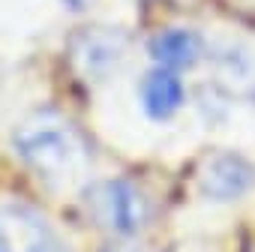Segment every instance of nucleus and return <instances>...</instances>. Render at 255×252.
<instances>
[{
  "mask_svg": "<svg viewBox=\"0 0 255 252\" xmlns=\"http://www.w3.org/2000/svg\"><path fill=\"white\" fill-rule=\"evenodd\" d=\"M150 54L159 63V69H189L201 60L204 54V42L195 30L189 27H168L162 30L153 42H150Z\"/></svg>",
  "mask_w": 255,
  "mask_h": 252,
  "instance_id": "nucleus-6",
  "label": "nucleus"
},
{
  "mask_svg": "<svg viewBox=\"0 0 255 252\" xmlns=\"http://www.w3.org/2000/svg\"><path fill=\"white\" fill-rule=\"evenodd\" d=\"M183 102V84L168 69H153L141 81V105L153 120H168Z\"/></svg>",
  "mask_w": 255,
  "mask_h": 252,
  "instance_id": "nucleus-7",
  "label": "nucleus"
},
{
  "mask_svg": "<svg viewBox=\"0 0 255 252\" xmlns=\"http://www.w3.org/2000/svg\"><path fill=\"white\" fill-rule=\"evenodd\" d=\"M219 75L225 84H231L240 93H252L255 90V51L243 48V45H228L219 51L216 57Z\"/></svg>",
  "mask_w": 255,
  "mask_h": 252,
  "instance_id": "nucleus-8",
  "label": "nucleus"
},
{
  "mask_svg": "<svg viewBox=\"0 0 255 252\" xmlns=\"http://www.w3.org/2000/svg\"><path fill=\"white\" fill-rule=\"evenodd\" d=\"M255 183V168L237 153H216L204 159L198 171V186L213 201H237Z\"/></svg>",
  "mask_w": 255,
  "mask_h": 252,
  "instance_id": "nucleus-5",
  "label": "nucleus"
},
{
  "mask_svg": "<svg viewBox=\"0 0 255 252\" xmlns=\"http://www.w3.org/2000/svg\"><path fill=\"white\" fill-rule=\"evenodd\" d=\"M15 153L51 186L75 183L87 165L90 153L84 138L75 132V126L54 111H36L18 123L12 135Z\"/></svg>",
  "mask_w": 255,
  "mask_h": 252,
  "instance_id": "nucleus-1",
  "label": "nucleus"
},
{
  "mask_svg": "<svg viewBox=\"0 0 255 252\" xmlns=\"http://www.w3.org/2000/svg\"><path fill=\"white\" fill-rule=\"evenodd\" d=\"M60 3H66L69 9H84V6H90L93 0H60Z\"/></svg>",
  "mask_w": 255,
  "mask_h": 252,
  "instance_id": "nucleus-9",
  "label": "nucleus"
},
{
  "mask_svg": "<svg viewBox=\"0 0 255 252\" xmlns=\"http://www.w3.org/2000/svg\"><path fill=\"white\" fill-rule=\"evenodd\" d=\"M111 252H144V249H135V246H117V249H111Z\"/></svg>",
  "mask_w": 255,
  "mask_h": 252,
  "instance_id": "nucleus-10",
  "label": "nucleus"
},
{
  "mask_svg": "<svg viewBox=\"0 0 255 252\" xmlns=\"http://www.w3.org/2000/svg\"><path fill=\"white\" fill-rule=\"evenodd\" d=\"M84 204L90 216L114 234H135L138 228H144L150 216L144 192L129 180H96L87 189Z\"/></svg>",
  "mask_w": 255,
  "mask_h": 252,
  "instance_id": "nucleus-2",
  "label": "nucleus"
},
{
  "mask_svg": "<svg viewBox=\"0 0 255 252\" xmlns=\"http://www.w3.org/2000/svg\"><path fill=\"white\" fill-rule=\"evenodd\" d=\"M126 48H129V39L120 27H84L72 36L69 57L87 81H102L123 63Z\"/></svg>",
  "mask_w": 255,
  "mask_h": 252,
  "instance_id": "nucleus-3",
  "label": "nucleus"
},
{
  "mask_svg": "<svg viewBox=\"0 0 255 252\" xmlns=\"http://www.w3.org/2000/svg\"><path fill=\"white\" fill-rule=\"evenodd\" d=\"M0 252H63V246L42 213L18 201H3L0 204Z\"/></svg>",
  "mask_w": 255,
  "mask_h": 252,
  "instance_id": "nucleus-4",
  "label": "nucleus"
}]
</instances>
